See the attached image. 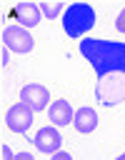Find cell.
<instances>
[{
  "label": "cell",
  "instance_id": "1",
  "mask_svg": "<svg viewBox=\"0 0 125 160\" xmlns=\"http://www.w3.org/2000/svg\"><path fill=\"white\" fill-rule=\"evenodd\" d=\"M78 48L98 78L125 70V42L102 40V38H82Z\"/></svg>",
  "mask_w": 125,
  "mask_h": 160
},
{
  "label": "cell",
  "instance_id": "2",
  "mask_svg": "<svg viewBox=\"0 0 125 160\" xmlns=\"http://www.w3.org/2000/svg\"><path fill=\"white\" fill-rule=\"evenodd\" d=\"M92 25H95V10L88 2H72V5L65 8V12H62V30H65L68 38L82 40V38H88Z\"/></svg>",
  "mask_w": 125,
  "mask_h": 160
},
{
  "label": "cell",
  "instance_id": "3",
  "mask_svg": "<svg viewBox=\"0 0 125 160\" xmlns=\"http://www.w3.org/2000/svg\"><path fill=\"white\" fill-rule=\"evenodd\" d=\"M95 98L105 108H115V105L125 102V70L98 78V82H95Z\"/></svg>",
  "mask_w": 125,
  "mask_h": 160
},
{
  "label": "cell",
  "instance_id": "4",
  "mask_svg": "<svg viewBox=\"0 0 125 160\" xmlns=\"http://www.w3.org/2000/svg\"><path fill=\"white\" fill-rule=\"evenodd\" d=\"M2 45L8 48V50H12V52H30L32 48H35V40H32V35L25 30V28H20V25H10V28H5L2 30Z\"/></svg>",
  "mask_w": 125,
  "mask_h": 160
},
{
  "label": "cell",
  "instance_id": "5",
  "mask_svg": "<svg viewBox=\"0 0 125 160\" xmlns=\"http://www.w3.org/2000/svg\"><path fill=\"white\" fill-rule=\"evenodd\" d=\"M32 115H35V110H30V108L22 105V102H15V105H10L8 112H5V125H8V130H12V132H25V130H30V125H32Z\"/></svg>",
  "mask_w": 125,
  "mask_h": 160
},
{
  "label": "cell",
  "instance_id": "6",
  "mask_svg": "<svg viewBox=\"0 0 125 160\" xmlns=\"http://www.w3.org/2000/svg\"><path fill=\"white\" fill-rule=\"evenodd\" d=\"M20 102L22 105H28L30 110H45L48 108V102H50V90L45 88V85H40V82H30V85H22V90H20Z\"/></svg>",
  "mask_w": 125,
  "mask_h": 160
},
{
  "label": "cell",
  "instance_id": "7",
  "mask_svg": "<svg viewBox=\"0 0 125 160\" xmlns=\"http://www.w3.org/2000/svg\"><path fill=\"white\" fill-rule=\"evenodd\" d=\"M32 142H35V148L40 150V152H45V155H55V152H60V148H62V135L55 130V128H40L38 132H35V138H32Z\"/></svg>",
  "mask_w": 125,
  "mask_h": 160
},
{
  "label": "cell",
  "instance_id": "8",
  "mask_svg": "<svg viewBox=\"0 0 125 160\" xmlns=\"http://www.w3.org/2000/svg\"><path fill=\"white\" fill-rule=\"evenodd\" d=\"M10 18L18 20L20 28L28 30V28H35V25L40 22L42 12H40V5H38V2H18V5L10 10Z\"/></svg>",
  "mask_w": 125,
  "mask_h": 160
},
{
  "label": "cell",
  "instance_id": "9",
  "mask_svg": "<svg viewBox=\"0 0 125 160\" xmlns=\"http://www.w3.org/2000/svg\"><path fill=\"white\" fill-rule=\"evenodd\" d=\"M48 115H50V122L58 125V128H60V125H70V122L75 120V110L70 108L68 100H55V102H50Z\"/></svg>",
  "mask_w": 125,
  "mask_h": 160
},
{
  "label": "cell",
  "instance_id": "10",
  "mask_svg": "<svg viewBox=\"0 0 125 160\" xmlns=\"http://www.w3.org/2000/svg\"><path fill=\"white\" fill-rule=\"evenodd\" d=\"M72 125H75L78 132L90 135V132L98 128V112H95V108H90V105L78 108V110H75V120H72Z\"/></svg>",
  "mask_w": 125,
  "mask_h": 160
},
{
  "label": "cell",
  "instance_id": "11",
  "mask_svg": "<svg viewBox=\"0 0 125 160\" xmlns=\"http://www.w3.org/2000/svg\"><path fill=\"white\" fill-rule=\"evenodd\" d=\"M65 8H68V5H62L60 0H52V2H50V0H48V2H40V12H42L45 18H58V15H62V12H65Z\"/></svg>",
  "mask_w": 125,
  "mask_h": 160
},
{
  "label": "cell",
  "instance_id": "12",
  "mask_svg": "<svg viewBox=\"0 0 125 160\" xmlns=\"http://www.w3.org/2000/svg\"><path fill=\"white\" fill-rule=\"evenodd\" d=\"M115 28H118L120 32H125V8L120 10V15H118V20H115Z\"/></svg>",
  "mask_w": 125,
  "mask_h": 160
},
{
  "label": "cell",
  "instance_id": "13",
  "mask_svg": "<svg viewBox=\"0 0 125 160\" xmlns=\"http://www.w3.org/2000/svg\"><path fill=\"white\" fill-rule=\"evenodd\" d=\"M0 150H2V160H15V155L10 152V148H8V145H2Z\"/></svg>",
  "mask_w": 125,
  "mask_h": 160
},
{
  "label": "cell",
  "instance_id": "14",
  "mask_svg": "<svg viewBox=\"0 0 125 160\" xmlns=\"http://www.w3.org/2000/svg\"><path fill=\"white\" fill-rule=\"evenodd\" d=\"M50 160H72V158H70V152H55Z\"/></svg>",
  "mask_w": 125,
  "mask_h": 160
},
{
  "label": "cell",
  "instance_id": "15",
  "mask_svg": "<svg viewBox=\"0 0 125 160\" xmlns=\"http://www.w3.org/2000/svg\"><path fill=\"white\" fill-rule=\"evenodd\" d=\"M10 60H8V48H2V55H0V65H8Z\"/></svg>",
  "mask_w": 125,
  "mask_h": 160
},
{
  "label": "cell",
  "instance_id": "16",
  "mask_svg": "<svg viewBox=\"0 0 125 160\" xmlns=\"http://www.w3.org/2000/svg\"><path fill=\"white\" fill-rule=\"evenodd\" d=\"M15 160H35L30 152H20V155H15Z\"/></svg>",
  "mask_w": 125,
  "mask_h": 160
},
{
  "label": "cell",
  "instance_id": "17",
  "mask_svg": "<svg viewBox=\"0 0 125 160\" xmlns=\"http://www.w3.org/2000/svg\"><path fill=\"white\" fill-rule=\"evenodd\" d=\"M115 160H125V152H122V155H118V158H115Z\"/></svg>",
  "mask_w": 125,
  "mask_h": 160
}]
</instances>
